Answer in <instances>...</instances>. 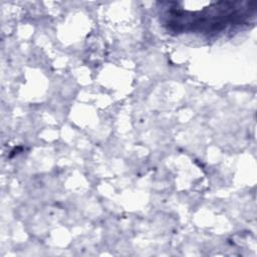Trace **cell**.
Wrapping results in <instances>:
<instances>
[{"instance_id":"6da1fadb","label":"cell","mask_w":257,"mask_h":257,"mask_svg":"<svg viewBox=\"0 0 257 257\" xmlns=\"http://www.w3.org/2000/svg\"><path fill=\"white\" fill-rule=\"evenodd\" d=\"M166 24L170 30L215 32L241 24L255 11L250 2H203L200 8H185L181 2L165 3Z\"/></svg>"}]
</instances>
